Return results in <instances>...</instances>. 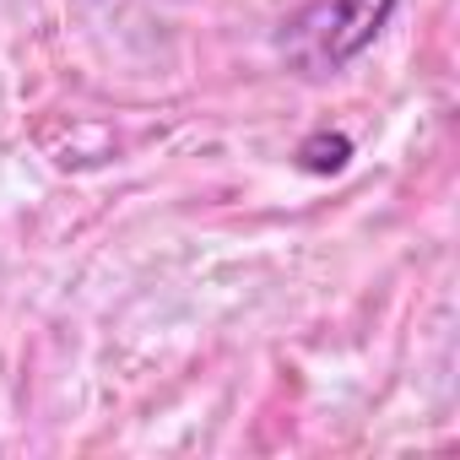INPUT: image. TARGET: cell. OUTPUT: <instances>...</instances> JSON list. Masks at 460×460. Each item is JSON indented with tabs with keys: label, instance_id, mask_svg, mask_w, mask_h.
Masks as SVG:
<instances>
[{
	"label": "cell",
	"instance_id": "cell-2",
	"mask_svg": "<svg viewBox=\"0 0 460 460\" xmlns=\"http://www.w3.org/2000/svg\"><path fill=\"white\" fill-rule=\"evenodd\" d=\"M347 163H352V141H347L341 130H314V136L298 146V168L314 173V179H331V173H341Z\"/></svg>",
	"mask_w": 460,
	"mask_h": 460
},
{
	"label": "cell",
	"instance_id": "cell-1",
	"mask_svg": "<svg viewBox=\"0 0 460 460\" xmlns=\"http://www.w3.org/2000/svg\"><path fill=\"white\" fill-rule=\"evenodd\" d=\"M390 12H395V0H331L325 6V60L347 66L352 55H363L385 33Z\"/></svg>",
	"mask_w": 460,
	"mask_h": 460
}]
</instances>
